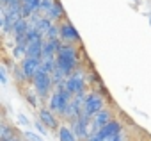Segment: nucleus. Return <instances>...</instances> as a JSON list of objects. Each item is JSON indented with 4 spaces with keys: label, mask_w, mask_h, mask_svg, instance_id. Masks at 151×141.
Segmentation results:
<instances>
[{
    "label": "nucleus",
    "mask_w": 151,
    "mask_h": 141,
    "mask_svg": "<svg viewBox=\"0 0 151 141\" xmlns=\"http://www.w3.org/2000/svg\"><path fill=\"white\" fill-rule=\"evenodd\" d=\"M16 134H18V132H16L14 127H11L7 121H2V125H0V141H6V139L13 137V136H16Z\"/></svg>",
    "instance_id": "nucleus-16"
},
{
    "label": "nucleus",
    "mask_w": 151,
    "mask_h": 141,
    "mask_svg": "<svg viewBox=\"0 0 151 141\" xmlns=\"http://www.w3.org/2000/svg\"><path fill=\"white\" fill-rule=\"evenodd\" d=\"M71 100H73V97L66 91V88H64V86H60V88H55V89H53V93H52V95H50V98H48L46 107L60 118V116L64 114V111L68 109V105H69V102H71Z\"/></svg>",
    "instance_id": "nucleus-3"
},
{
    "label": "nucleus",
    "mask_w": 151,
    "mask_h": 141,
    "mask_svg": "<svg viewBox=\"0 0 151 141\" xmlns=\"http://www.w3.org/2000/svg\"><path fill=\"white\" fill-rule=\"evenodd\" d=\"M105 141H126V134L123 130V132H119V134H116V136H112V137H109Z\"/></svg>",
    "instance_id": "nucleus-22"
},
{
    "label": "nucleus",
    "mask_w": 151,
    "mask_h": 141,
    "mask_svg": "<svg viewBox=\"0 0 151 141\" xmlns=\"http://www.w3.org/2000/svg\"><path fill=\"white\" fill-rule=\"evenodd\" d=\"M59 31H60V41L64 45H80V34L68 18L59 23Z\"/></svg>",
    "instance_id": "nucleus-7"
},
{
    "label": "nucleus",
    "mask_w": 151,
    "mask_h": 141,
    "mask_svg": "<svg viewBox=\"0 0 151 141\" xmlns=\"http://www.w3.org/2000/svg\"><path fill=\"white\" fill-rule=\"evenodd\" d=\"M30 86L36 89V93H37V97H39V100H48L50 98V95L53 93V89H55V86H53V81H52V75L50 73H46V72H43V70L39 68L37 70V73H36V77L30 81Z\"/></svg>",
    "instance_id": "nucleus-2"
},
{
    "label": "nucleus",
    "mask_w": 151,
    "mask_h": 141,
    "mask_svg": "<svg viewBox=\"0 0 151 141\" xmlns=\"http://www.w3.org/2000/svg\"><path fill=\"white\" fill-rule=\"evenodd\" d=\"M34 127H36L37 134H43V136H45V134L48 132V129H46V127H45V125H43V123H41L39 120H36V121H34Z\"/></svg>",
    "instance_id": "nucleus-21"
},
{
    "label": "nucleus",
    "mask_w": 151,
    "mask_h": 141,
    "mask_svg": "<svg viewBox=\"0 0 151 141\" xmlns=\"http://www.w3.org/2000/svg\"><path fill=\"white\" fill-rule=\"evenodd\" d=\"M23 137H25L27 141H45L37 132H32V130H25V132H23Z\"/></svg>",
    "instance_id": "nucleus-19"
},
{
    "label": "nucleus",
    "mask_w": 151,
    "mask_h": 141,
    "mask_svg": "<svg viewBox=\"0 0 151 141\" xmlns=\"http://www.w3.org/2000/svg\"><path fill=\"white\" fill-rule=\"evenodd\" d=\"M78 47L80 45H64L60 47L57 57H55V64L66 77H71L77 70L80 68V54H78Z\"/></svg>",
    "instance_id": "nucleus-1"
},
{
    "label": "nucleus",
    "mask_w": 151,
    "mask_h": 141,
    "mask_svg": "<svg viewBox=\"0 0 151 141\" xmlns=\"http://www.w3.org/2000/svg\"><path fill=\"white\" fill-rule=\"evenodd\" d=\"M43 47H45V38H39V39H34L27 45V57H32V59H43Z\"/></svg>",
    "instance_id": "nucleus-12"
},
{
    "label": "nucleus",
    "mask_w": 151,
    "mask_h": 141,
    "mask_svg": "<svg viewBox=\"0 0 151 141\" xmlns=\"http://www.w3.org/2000/svg\"><path fill=\"white\" fill-rule=\"evenodd\" d=\"M57 139H59V141H80V139L77 137V134L73 132V129H71L69 125H66V123L60 125V129H59V132H57Z\"/></svg>",
    "instance_id": "nucleus-13"
},
{
    "label": "nucleus",
    "mask_w": 151,
    "mask_h": 141,
    "mask_svg": "<svg viewBox=\"0 0 151 141\" xmlns=\"http://www.w3.org/2000/svg\"><path fill=\"white\" fill-rule=\"evenodd\" d=\"M37 120L50 130V132H59V129H60V125H62V121L59 120V116L55 114V113H52L46 105H41L39 109H37Z\"/></svg>",
    "instance_id": "nucleus-6"
},
{
    "label": "nucleus",
    "mask_w": 151,
    "mask_h": 141,
    "mask_svg": "<svg viewBox=\"0 0 151 141\" xmlns=\"http://www.w3.org/2000/svg\"><path fill=\"white\" fill-rule=\"evenodd\" d=\"M0 2H2V6H9L11 2H14V0H0Z\"/></svg>",
    "instance_id": "nucleus-25"
},
{
    "label": "nucleus",
    "mask_w": 151,
    "mask_h": 141,
    "mask_svg": "<svg viewBox=\"0 0 151 141\" xmlns=\"http://www.w3.org/2000/svg\"><path fill=\"white\" fill-rule=\"evenodd\" d=\"M149 25H151V18H149Z\"/></svg>",
    "instance_id": "nucleus-26"
},
{
    "label": "nucleus",
    "mask_w": 151,
    "mask_h": 141,
    "mask_svg": "<svg viewBox=\"0 0 151 141\" xmlns=\"http://www.w3.org/2000/svg\"><path fill=\"white\" fill-rule=\"evenodd\" d=\"M23 91V97H25V100L30 104V107H37V102H39V97H37V93H36V89L34 88H25V89H22Z\"/></svg>",
    "instance_id": "nucleus-17"
},
{
    "label": "nucleus",
    "mask_w": 151,
    "mask_h": 141,
    "mask_svg": "<svg viewBox=\"0 0 151 141\" xmlns=\"http://www.w3.org/2000/svg\"><path fill=\"white\" fill-rule=\"evenodd\" d=\"M114 120V114H112V109L110 107H105L103 111H100L96 116L91 118V125H93V134H96L98 130H101L105 125H109L110 121Z\"/></svg>",
    "instance_id": "nucleus-9"
},
{
    "label": "nucleus",
    "mask_w": 151,
    "mask_h": 141,
    "mask_svg": "<svg viewBox=\"0 0 151 141\" xmlns=\"http://www.w3.org/2000/svg\"><path fill=\"white\" fill-rule=\"evenodd\" d=\"M0 82L4 86L7 84V66H0Z\"/></svg>",
    "instance_id": "nucleus-20"
},
{
    "label": "nucleus",
    "mask_w": 151,
    "mask_h": 141,
    "mask_svg": "<svg viewBox=\"0 0 151 141\" xmlns=\"http://www.w3.org/2000/svg\"><path fill=\"white\" fill-rule=\"evenodd\" d=\"M11 72H13V77L16 79V82H18V86L23 89V86L29 82V79L25 77V73H23V70H22V66L20 64H16L14 63V66H11Z\"/></svg>",
    "instance_id": "nucleus-14"
},
{
    "label": "nucleus",
    "mask_w": 151,
    "mask_h": 141,
    "mask_svg": "<svg viewBox=\"0 0 151 141\" xmlns=\"http://www.w3.org/2000/svg\"><path fill=\"white\" fill-rule=\"evenodd\" d=\"M20 66H22V70H23L25 77H27L29 81H32V79L36 77V73H37V70L41 68V61H39V59H32V57H25V59L20 63Z\"/></svg>",
    "instance_id": "nucleus-11"
},
{
    "label": "nucleus",
    "mask_w": 151,
    "mask_h": 141,
    "mask_svg": "<svg viewBox=\"0 0 151 141\" xmlns=\"http://www.w3.org/2000/svg\"><path fill=\"white\" fill-rule=\"evenodd\" d=\"M107 107V100L103 97V93L100 89H91L86 97V102H84V107H82V114L93 118L96 116L100 111H103Z\"/></svg>",
    "instance_id": "nucleus-4"
},
{
    "label": "nucleus",
    "mask_w": 151,
    "mask_h": 141,
    "mask_svg": "<svg viewBox=\"0 0 151 141\" xmlns=\"http://www.w3.org/2000/svg\"><path fill=\"white\" fill-rule=\"evenodd\" d=\"M123 129H124V125H123V121L121 120H117V118H114L109 125H105L101 130H98L94 136L98 137V139H101V141H105V139H109V137H112V136H116V134H119V132H123Z\"/></svg>",
    "instance_id": "nucleus-10"
},
{
    "label": "nucleus",
    "mask_w": 151,
    "mask_h": 141,
    "mask_svg": "<svg viewBox=\"0 0 151 141\" xmlns=\"http://www.w3.org/2000/svg\"><path fill=\"white\" fill-rule=\"evenodd\" d=\"M69 127L73 129V132L77 134V137H78L80 141H87L91 136H94V134H93L91 118H89V116H86V114H82V116H80L77 121H73Z\"/></svg>",
    "instance_id": "nucleus-8"
},
{
    "label": "nucleus",
    "mask_w": 151,
    "mask_h": 141,
    "mask_svg": "<svg viewBox=\"0 0 151 141\" xmlns=\"http://www.w3.org/2000/svg\"><path fill=\"white\" fill-rule=\"evenodd\" d=\"M18 121H20V123H22V125H29V127H30V125H32V123H30V120H29V118H27V116H23V114H22V113H20V114H18Z\"/></svg>",
    "instance_id": "nucleus-23"
},
{
    "label": "nucleus",
    "mask_w": 151,
    "mask_h": 141,
    "mask_svg": "<svg viewBox=\"0 0 151 141\" xmlns=\"http://www.w3.org/2000/svg\"><path fill=\"white\" fill-rule=\"evenodd\" d=\"M11 57L13 61L16 63H22L25 57H27V47L25 45H13V50H11Z\"/></svg>",
    "instance_id": "nucleus-15"
},
{
    "label": "nucleus",
    "mask_w": 151,
    "mask_h": 141,
    "mask_svg": "<svg viewBox=\"0 0 151 141\" xmlns=\"http://www.w3.org/2000/svg\"><path fill=\"white\" fill-rule=\"evenodd\" d=\"M57 0H41V7H39V13L41 15H48L52 11V7L55 6Z\"/></svg>",
    "instance_id": "nucleus-18"
},
{
    "label": "nucleus",
    "mask_w": 151,
    "mask_h": 141,
    "mask_svg": "<svg viewBox=\"0 0 151 141\" xmlns=\"http://www.w3.org/2000/svg\"><path fill=\"white\" fill-rule=\"evenodd\" d=\"M87 82H89V81H87V77H86V72H84V68L80 66L71 77L66 79L64 88H66V91H68L71 97H75V95H78V93H82V91H87Z\"/></svg>",
    "instance_id": "nucleus-5"
},
{
    "label": "nucleus",
    "mask_w": 151,
    "mask_h": 141,
    "mask_svg": "<svg viewBox=\"0 0 151 141\" xmlns=\"http://www.w3.org/2000/svg\"><path fill=\"white\" fill-rule=\"evenodd\" d=\"M6 141H27L25 137H22L20 134H16V136H13V137H9V139H6Z\"/></svg>",
    "instance_id": "nucleus-24"
}]
</instances>
